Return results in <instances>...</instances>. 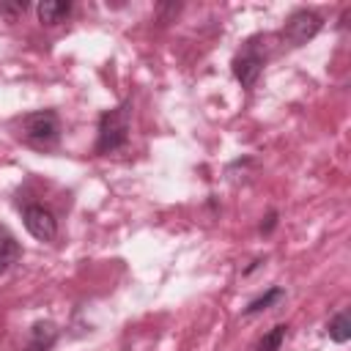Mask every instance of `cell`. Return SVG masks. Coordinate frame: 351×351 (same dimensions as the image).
<instances>
[{"mask_svg": "<svg viewBox=\"0 0 351 351\" xmlns=\"http://www.w3.org/2000/svg\"><path fill=\"white\" fill-rule=\"evenodd\" d=\"M19 140L36 151H52L60 143V118L55 110H36L16 121Z\"/></svg>", "mask_w": 351, "mask_h": 351, "instance_id": "6da1fadb", "label": "cell"}, {"mask_svg": "<svg viewBox=\"0 0 351 351\" xmlns=\"http://www.w3.org/2000/svg\"><path fill=\"white\" fill-rule=\"evenodd\" d=\"M129 126H132V101H121L112 110H104L96 129V154H112L121 151L129 143Z\"/></svg>", "mask_w": 351, "mask_h": 351, "instance_id": "7a4b0ae2", "label": "cell"}, {"mask_svg": "<svg viewBox=\"0 0 351 351\" xmlns=\"http://www.w3.org/2000/svg\"><path fill=\"white\" fill-rule=\"evenodd\" d=\"M263 38L261 36H252L244 41V47L239 49V55L233 58V77L241 82V88H252L263 71V63H266V55H263Z\"/></svg>", "mask_w": 351, "mask_h": 351, "instance_id": "3957f363", "label": "cell"}, {"mask_svg": "<svg viewBox=\"0 0 351 351\" xmlns=\"http://www.w3.org/2000/svg\"><path fill=\"white\" fill-rule=\"evenodd\" d=\"M321 25H324V19H321L315 11H310V8H296V11L285 19V25H282V38H285L291 47H302V44H307L310 38H315V33L321 30Z\"/></svg>", "mask_w": 351, "mask_h": 351, "instance_id": "277c9868", "label": "cell"}, {"mask_svg": "<svg viewBox=\"0 0 351 351\" xmlns=\"http://www.w3.org/2000/svg\"><path fill=\"white\" fill-rule=\"evenodd\" d=\"M22 219H25V228L33 239L38 241H52L58 236V219L49 208L44 206H25L22 211Z\"/></svg>", "mask_w": 351, "mask_h": 351, "instance_id": "5b68a950", "label": "cell"}, {"mask_svg": "<svg viewBox=\"0 0 351 351\" xmlns=\"http://www.w3.org/2000/svg\"><path fill=\"white\" fill-rule=\"evenodd\" d=\"M55 343H58V326L52 321H36L27 329L25 351H49Z\"/></svg>", "mask_w": 351, "mask_h": 351, "instance_id": "8992f818", "label": "cell"}, {"mask_svg": "<svg viewBox=\"0 0 351 351\" xmlns=\"http://www.w3.org/2000/svg\"><path fill=\"white\" fill-rule=\"evenodd\" d=\"M69 14H71V3L69 0H44V3H38L41 25H60Z\"/></svg>", "mask_w": 351, "mask_h": 351, "instance_id": "52a82bcc", "label": "cell"}, {"mask_svg": "<svg viewBox=\"0 0 351 351\" xmlns=\"http://www.w3.org/2000/svg\"><path fill=\"white\" fill-rule=\"evenodd\" d=\"M19 241L5 230V228H0V277L19 261Z\"/></svg>", "mask_w": 351, "mask_h": 351, "instance_id": "ba28073f", "label": "cell"}, {"mask_svg": "<svg viewBox=\"0 0 351 351\" xmlns=\"http://www.w3.org/2000/svg\"><path fill=\"white\" fill-rule=\"evenodd\" d=\"M285 299V291L280 288V285H274V288H269L266 293H261L258 299H252L247 307H244V315H258V313H263V310H269V307H274L277 302H282Z\"/></svg>", "mask_w": 351, "mask_h": 351, "instance_id": "9c48e42d", "label": "cell"}, {"mask_svg": "<svg viewBox=\"0 0 351 351\" xmlns=\"http://www.w3.org/2000/svg\"><path fill=\"white\" fill-rule=\"evenodd\" d=\"M326 332H329V337L335 343H348L351 340V318H348V313L346 310L335 313L329 318V324H326Z\"/></svg>", "mask_w": 351, "mask_h": 351, "instance_id": "30bf717a", "label": "cell"}, {"mask_svg": "<svg viewBox=\"0 0 351 351\" xmlns=\"http://www.w3.org/2000/svg\"><path fill=\"white\" fill-rule=\"evenodd\" d=\"M285 337H288V326H285V324H277V326H271V329L258 340L255 351H280V346L285 343Z\"/></svg>", "mask_w": 351, "mask_h": 351, "instance_id": "8fae6325", "label": "cell"}, {"mask_svg": "<svg viewBox=\"0 0 351 351\" xmlns=\"http://www.w3.org/2000/svg\"><path fill=\"white\" fill-rule=\"evenodd\" d=\"M27 11V3L25 0H19V3H0V14L5 16V19H16L19 14H25Z\"/></svg>", "mask_w": 351, "mask_h": 351, "instance_id": "7c38bea8", "label": "cell"}, {"mask_svg": "<svg viewBox=\"0 0 351 351\" xmlns=\"http://www.w3.org/2000/svg\"><path fill=\"white\" fill-rule=\"evenodd\" d=\"M274 225H277V211H269V214H266V222H261V233H263V236L271 233Z\"/></svg>", "mask_w": 351, "mask_h": 351, "instance_id": "4fadbf2b", "label": "cell"}]
</instances>
